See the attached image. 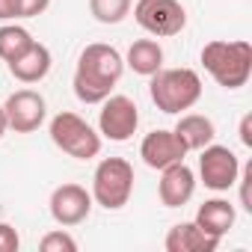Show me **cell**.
Masks as SVG:
<instances>
[{"mask_svg": "<svg viewBox=\"0 0 252 252\" xmlns=\"http://www.w3.org/2000/svg\"><path fill=\"white\" fill-rule=\"evenodd\" d=\"M125 74V57L104 42H92L80 51L77 68L71 77L74 95L80 104H101L107 95H113L116 83Z\"/></svg>", "mask_w": 252, "mask_h": 252, "instance_id": "1", "label": "cell"}, {"mask_svg": "<svg viewBox=\"0 0 252 252\" xmlns=\"http://www.w3.org/2000/svg\"><path fill=\"white\" fill-rule=\"evenodd\" d=\"M202 65L222 89H240L252 77V45L246 39H214L202 48Z\"/></svg>", "mask_w": 252, "mask_h": 252, "instance_id": "2", "label": "cell"}, {"mask_svg": "<svg viewBox=\"0 0 252 252\" xmlns=\"http://www.w3.org/2000/svg\"><path fill=\"white\" fill-rule=\"evenodd\" d=\"M149 95L160 113H184L202 98V77L193 68H158L149 83Z\"/></svg>", "mask_w": 252, "mask_h": 252, "instance_id": "3", "label": "cell"}, {"mask_svg": "<svg viewBox=\"0 0 252 252\" xmlns=\"http://www.w3.org/2000/svg\"><path fill=\"white\" fill-rule=\"evenodd\" d=\"M92 202L107 211H122L134 193V166L125 158H104L92 175Z\"/></svg>", "mask_w": 252, "mask_h": 252, "instance_id": "4", "label": "cell"}, {"mask_svg": "<svg viewBox=\"0 0 252 252\" xmlns=\"http://www.w3.org/2000/svg\"><path fill=\"white\" fill-rule=\"evenodd\" d=\"M48 134H51L54 146L74 160H92L101 155V134L77 113H68V110L57 113L51 119Z\"/></svg>", "mask_w": 252, "mask_h": 252, "instance_id": "5", "label": "cell"}, {"mask_svg": "<svg viewBox=\"0 0 252 252\" xmlns=\"http://www.w3.org/2000/svg\"><path fill=\"white\" fill-rule=\"evenodd\" d=\"M140 128V107L128 95H107L98 113V134L110 143H128Z\"/></svg>", "mask_w": 252, "mask_h": 252, "instance_id": "6", "label": "cell"}, {"mask_svg": "<svg viewBox=\"0 0 252 252\" xmlns=\"http://www.w3.org/2000/svg\"><path fill=\"white\" fill-rule=\"evenodd\" d=\"M134 18L155 39L178 36L187 27V12H184V6L178 0H137Z\"/></svg>", "mask_w": 252, "mask_h": 252, "instance_id": "7", "label": "cell"}, {"mask_svg": "<svg viewBox=\"0 0 252 252\" xmlns=\"http://www.w3.org/2000/svg\"><path fill=\"white\" fill-rule=\"evenodd\" d=\"M237 175H240V160L228 146L208 143L199 152V178L208 190L225 193L237 184Z\"/></svg>", "mask_w": 252, "mask_h": 252, "instance_id": "8", "label": "cell"}, {"mask_svg": "<svg viewBox=\"0 0 252 252\" xmlns=\"http://www.w3.org/2000/svg\"><path fill=\"white\" fill-rule=\"evenodd\" d=\"M48 208H51V217H54L57 225L71 228V225H80V222L89 220L92 193L80 184H60V187H54Z\"/></svg>", "mask_w": 252, "mask_h": 252, "instance_id": "9", "label": "cell"}, {"mask_svg": "<svg viewBox=\"0 0 252 252\" xmlns=\"http://www.w3.org/2000/svg\"><path fill=\"white\" fill-rule=\"evenodd\" d=\"M6 110V122H9V131L15 134H33L42 128V122L48 116V104L36 89H18L6 98L3 104Z\"/></svg>", "mask_w": 252, "mask_h": 252, "instance_id": "10", "label": "cell"}, {"mask_svg": "<svg viewBox=\"0 0 252 252\" xmlns=\"http://www.w3.org/2000/svg\"><path fill=\"white\" fill-rule=\"evenodd\" d=\"M196 193V172L178 160L160 169V181H158V196L166 208H184Z\"/></svg>", "mask_w": 252, "mask_h": 252, "instance_id": "11", "label": "cell"}, {"mask_svg": "<svg viewBox=\"0 0 252 252\" xmlns=\"http://www.w3.org/2000/svg\"><path fill=\"white\" fill-rule=\"evenodd\" d=\"M190 152L184 149V143L175 137V131H152L146 134V140L140 143V158L149 169H163L169 163H178L184 160Z\"/></svg>", "mask_w": 252, "mask_h": 252, "instance_id": "12", "label": "cell"}, {"mask_svg": "<svg viewBox=\"0 0 252 252\" xmlns=\"http://www.w3.org/2000/svg\"><path fill=\"white\" fill-rule=\"evenodd\" d=\"M9 65V74L18 80V83H39V80H45L48 77V71H51V65H54V57H51V51L42 45V42H33L18 60H12V63H6Z\"/></svg>", "mask_w": 252, "mask_h": 252, "instance_id": "13", "label": "cell"}, {"mask_svg": "<svg viewBox=\"0 0 252 252\" xmlns=\"http://www.w3.org/2000/svg\"><path fill=\"white\" fill-rule=\"evenodd\" d=\"M163 246L166 252H214L220 246V237L202 231L196 222H175L166 231Z\"/></svg>", "mask_w": 252, "mask_h": 252, "instance_id": "14", "label": "cell"}, {"mask_svg": "<svg viewBox=\"0 0 252 252\" xmlns=\"http://www.w3.org/2000/svg\"><path fill=\"white\" fill-rule=\"evenodd\" d=\"M234 220H237V211H234V205L228 199H208L205 205H199L193 222L202 231H208V234H214V237L222 240L234 228Z\"/></svg>", "mask_w": 252, "mask_h": 252, "instance_id": "15", "label": "cell"}, {"mask_svg": "<svg viewBox=\"0 0 252 252\" xmlns=\"http://www.w3.org/2000/svg\"><path fill=\"white\" fill-rule=\"evenodd\" d=\"M172 131H175V137L184 143L187 152H202V149H205L208 143H214V137H217L214 122H211L208 116H202V113H184Z\"/></svg>", "mask_w": 252, "mask_h": 252, "instance_id": "16", "label": "cell"}, {"mask_svg": "<svg viewBox=\"0 0 252 252\" xmlns=\"http://www.w3.org/2000/svg\"><path fill=\"white\" fill-rule=\"evenodd\" d=\"M125 65H128L134 74L152 77L158 68H163V48H160L155 39H137V42L128 48Z\"/></svg>", "mask_w": 252, "mask_h": 252, "instance_id": "17", "label": "cell"}, {"mask_svg": "<svg viewBox=\"0 0 252 252\" xmlns=\"http://www.w3.org/2000/svg\"><path fill=\"white\" fill-rule=\"evenodd\" d=\"M33 42L36 39H33V33L27 27H21V24H3V27H0V60H3V63L18 60Z\"/></svg>", "mask_w": 252, "mask_h": 252, "instance_id": "18", "label": "cell"}, {"mask_svg": "<svg viewBox=\"0 0 252 252\" xmlns=\"http://www.w3.org/2000/svg\"><path fill=\"white\" fill-rule=\"evenodd\" d=\"M134 0H89V12L98 24H122L131 15Z\"/></svg>", "mask_w": 252, "mask_h": 252, "instance_id": "19", "label": "cell"}, {"mask_svg": "<svg viewBox=\"0 0 252 252\" xmlns=\"http://www.w3.org/2000/svg\"><path fill=\"white\" fill-rule=\"evenodd\" d=\"M39 249L42 252H77V240L68 234V231H48L42 240H39Z\"/></svg>", "mask_w": 252, "mask_h": 252, "instance_id": "20", "label": "cell"}, {"mask_svg": "<svg viewBox=\"0 0 252 252\" xmlns=\"http://www.w3.org/2000/svg\"><path fill=\"white\" fill-rule=\"evenodd\" d=\"M21 249V237L15 231V225L0 222V252H18Z\"/></svg>", "mask_w": 252, "mask_h": 252, "instance_id": "21", "label": "cell"}, {"mask_svg": "<svg viewBox=\"0 0 252 252\" xmlns=\"http://www.w3.org/2000/svg\"><path fill=\"white\" fill-rule=\"evenodd\" d=\"M237 184H240V208L252 214V199H249V184H252V163H246L237 175Z\"/></svg>", "mask_w": 252, "mask_h": 252, "instance_id": "22", "label": "cell"}, {"mask_svg": "<svg viewBox=\"0 0 252 252\" xmlns=\"http://www.w3.org/2000/svg\"><path fill=\"white\" fill-rule=\"evenodd\" d=\"M48 6H51V0H21L18 18H36V15H42Z\"/></svg>", "mask_w": 252, "mask_h": 252, "instance_id": "23", "label": "cell"}, {"mask_svg": "<svg viewBox=\"0 0 252 252\" xmlns=\"http://www.w3.org/2000/svg\"><path fill=\"white\" fill-rule=\"evenodd\" d=\"M18 6H21V0H0V21H15Z\"/></svg>", "mask_w": 252, "mask_h": 252, "instance_id": "24", "label": "cell"}, {"mask_svg": "<svg viewBox=\"0 0 252 252\" xmlns=\"http://www.w3.org/2000/svg\"><path fill=\"white\" fill-rule=\"evenodd\" d=\"M240 143H243L246 149H252V116H249V113L240 119Z\"/></svg>", "mask_w": 252, "mask_h": 252, "instance_id": "25", "label": "cell"}, {"mask_svg": "<svg viewBox=\"0 0 252 252\" xmlns=\"http://www.w3.org/2000/svg\"><path fill=\"white\" fill-rule=\"evenodd\" d=\"M6 131H9V122H6V110H3V104H0V140H3Z\"/></svg>", "mask_w": 252, "mask_h": 252, "instance_id": "26", "label": "cell"}]
</instances>
